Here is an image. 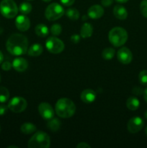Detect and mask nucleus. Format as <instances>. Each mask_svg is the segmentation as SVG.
<instances>
[{
  "mask_svg": "<svg viewBox=\"0 0 147 148\" xmlns=\"http://www.w3.org/2000/svg\"><path fill=\"white\" fill-rule=\"evenodd\" d=\"M113 14L118 20H123L128 17V12L123 6L117 4L113 8Z\"/></svg>",
  "mask_w": 147,
  "mask_h": 148,
  "instance_id": "nucleus-16",
  "label": "nucleus"
},
{
  "mask_svg": "<svg viewBox=\"0 0 147 148\" xmlns=\"http://www.w3.org/2000/svg\"><path fill=\"white\" fill-rule=\"evenodd\" d=\"M8 108L14 113H21L26 109L27 102L22 97H14L12 98L8 103Z\"/></svg>",
  "mask_w": 147,
  "mask_h": 148,
  "instance_id": "nucleus-8",
  "label": "nucleus"
},
{
  "mask_svg": "<svg viewBox=\"0 0 147 148\" xmlns=\"http://www.w3.org/2000/svg\"><path fill=\"white\" fill-rule=\"evenodd\" d=\"M63 7L58 3H52L49 4L45 11V16L49 21H55L60 19L64 14Z\"/></svg>",
  "mask_w": 147,
  "mask_h": 148,
  "instance_id": "nucleus-6",
  "label": "nucleus"
},
{
  "mask_svg": "<svg viewBox=\"0 0 147 148\" xmlns=\"http://www.w3.org/2000/svg\"><path fill=\"white\" fill-rule=\"evenodd\" d=\"M47 127L48 130L53 132H56L59 131L61 127L60 120L57 118H52L51 119L48 120Z\"/></svg>",
  "mask_w": 147,
  "mask_h": 148,
  "instance_id": "nucleus-22",
  "label": "nucleus"
},
{
  "mask_svg": "<svg viewBox=\"0 0 147 148\" xmlns=\"http://www.w3.org/2000/svg\"><path fill=\"white\" fill-rule=\"evenodd\" d=\"M81 40V36L77 34H74V35H72L71 36V41L74 44H76V43H79Z\"/></svg>",
  "mask_w": 147,
  "mask_h": 148,
  "instance_id": "nucleus-31",
  "label": "nucleus"
},
{
  "mask_svg": "<svg viewBox=\"0 0 147 148\" xmlns=\"http://www.w3.org/2000/svg\"><path fill=\"white\" fill-rule=\"evenodd\" d=\"M43 51V47L40 43H34L27 51V53L30 56H39Z\"/></svg>",
  "mask_w": 147,
  "mask_h": 148,
  "instance_id": "nucleus-18",
  "label": "nucleus"
},
{
  "mask_svg": "<svg viewBox=\"0 0 147 148\" xmlns=\"http://www.w3.org/2000/svg\"><path fill=\"white\" fill-rule=\"evenodd\" d=\"M39 114L45 120H50L54 116V110L50 104L46 102H42L38 106Z\"/></svg>",
  "mask_w": 147,
  "mask_h": 148,
  "instance_id": "nucleus-9",
  "label": "nucleus"
},
{
  "mask_svg": "<svg viewBox=\"0 0 147 148\" xmlns=\"http://www.w3.org/2000/svg\"><path fill=\"white\" fill-rule=\"evenodd\" d=\"M7 110H8V106L4 105V104L0 105V116L4 115L7 113Z\"/></svg>",
  "mask_w": 147,
  "mask_h": 148,
  "instance_id": "nucleus-33",
  "label": "nucleus"
},
{
  "mask_svg": "<svg viewBox=\"0 0 147 148\" xmlns=\"http://www.w3.org/2000/svg\"><path fill=\"white\" fill-rule=\"evenodd\" d=\"M61 30L62 27L59 24H54L50 27V33L55 36H59L61 33Z\"/></svg>",
  "mask_w": 147,
  "mask_h": 148,
  "instance_id": "nucleus-27",
  "label": "nucleus"
},
{
  "mask_svg": "<svg viewBox=\"0 0 147 148\" xmlns=\"http://www.w3.org/2000/svg\"><path fill=\"white\" fill-rule=\"evenodd\" d=\"M0 131H1V127H0Z\"/></svg>",
  "mask_w": 147,
  "mask_h": 148,
  "instance_id": "nucleus-47",
  "label": "nucleus"
},
{
  "mask_svg": "<svg viewBox=\"0 0 147 148\" xmlns=\"http://www.w3.org/2000/svg\"><path fill=\"white\" fill-rule=\"evenodd\" d=\"M143 95H144V100H145L146 102L147 103V88L144 90V94H143Z\"/></svg>",
  "mask_w": 147,
  "mask_h": 148,
  "instance_id": "nucleus-37",
  "label": "nucleus"
},
{
  "mask_svg": "<svg viewBox=\"0 0 147 148\" xmlns=\"http://www.w3.org/2000/svg\"><path fill=\"white\" fill-rule=\"evenodd\" d=\"M55 111L59 117L68 119L74 116L76 111V106L71 100L66 98L59 99L55 106Z\"/></svg>",
  "mask_w": 147,
  "mask_h": 148,
  "instance_id": "nucleus-2",
  "label": "nucleus"
},
{
  "mask_svg": "<svg viewBox=\"0 0 147 148\" xmlns=\"http://www.w3.org/2000/svg\"><path fill=\"white\" fill-rule=\"evenodd\" d=\"M6 48L7 51L13 56H21L27 52L28 40L24 35L14 33L7 40Z\"/></svg>",
  "mask_w": 147,
  "mask_h": 148,
  "instance_id": "nucleus-1",
  "label": "nucleus"
},
{
  "mask_svg": "<svg viewBox=\"0 0 147 148\" xmlns=\"http://www.w3.org/2000/svg\"><path fill=\"white\" fill-rule=\"evenodd\" d=\"M118 61L123 64H128L133 59L132 52L127 47H122L118 50L117 53Z\"/></svg>",
  "mask_w": 147,
  "mask_h": 148,
  "instance_id": "nucleus-11",
  "label": "nucleus"
},
{
  "mask_svg": "<svg viewBox=\"0 0 147 148\" xmlns=\"http://www.w3.org/2000/svg\"><path fill=\"white\" fill-rule=\"evenodd\" d=\"M35 32L36 35L39 37L45 38L48 35L49 29L46 25L38 24L36 25L35 28Z\"/></svg>",
  "mask_w": 147,
  "mask_h": 148,
  "instance_id": "nucleus-21",
  "label": "nucleus"
},
{
  "mask_svg": "<svg viewBox=\"0 0 147 148\" xmlns=\"http://www.w3.org/2000/svg\"><path fill=\"white\" fill-rule=\"evenodd\" d=\"M87 19H88L87 16H85V15H84L83 17H82V20H83V21H84V20H87Z\"/></svg>",
  "mask_w": 147,
  "mask_h": 148,
  "instance_id": "nucleus-40",
  "label": "nucleus"
},
{
  "mask_svg": "<svg viewBox=\"0 0 147 148\" xmlns=\"http://www.w3.org/2000/svg\"><path fill=\"white\" fill-rule=\"evenodd\" d=\"M0 81H1V76H0Z\"/></svg>",
  "mask_w": 147,
  "mask_h": 148,
  "instance_id": "nucleus-45",
  "label": "nucleus"
},
{
  "mask_svg": "<svg viewBox=\"0 0 147 148\" xmlns=\"http://www.w3.org/2000/svg\"><path fill=\"white\" fill-rule=\"evenodd\" d=\"M12 64L9 62H4L1 64V69L4 71H9L11 69Z\"/></svg>",
  "mask_w": 147,
  "mask_h": 148,
  "instance_id": "nucleus-30",
  "label": "nucleus"
},
{
  "mask_svg": "<svg viewBox=\"0 0 147 148\" xmlns=\"http://www.w3.org/2000/svg\"><path fill=\"white\" fill-rule=\"evenodd\" d=\"M15 25L20 31H27L30 27V19L25 14H20V15L17 16V18H16Z\"/></svg>",
  "mask_w": 147,
  "mask_h": 148,
  "instance_id": "nucleus-12",
  "label": "nucleus"
},
{
  "mask_svg": "<svg viewBox=\"0 0 147 148\" xmlns=\"http://www.w3.org/2000/svg\"><path fill=\"white\" fill-rule=\"evenodd\" d=\"M76 147L77 148H90L91 146L89 145H88L86 143H84V142H82V143H79V144L76 145Z\"/></svg>",
  "mask_w": 147,
  "mask_h": 148,
  "instance_id": "nucleus-36",
  "label": "nucleus"
},
{
  "mask_svg": "<svg viewBox=\"0 0 147 148\" xmlns=\"http://www.w3.org/2000/svg\"><path fill=\"white\" fill-rule=\"evenodd\" d=\"M11 147H14V148H18V147L17 146H9L8 148H11Z\"/></svg>",
  "mask_w": 147,
  "mask_h": 148,
  "instance_id": "nucleus-41",
  "label": "nucleus"
},
{
  "mask_svg": "<svg viewBox=\"0 0 147 148\" xmlns=\"http://www.w3.org/2000/svg\"><path fill=\"white\" fill-rule=\"evenodd\" d=\"M128 33L125 29L121 27H115L111 29L108 34V39L112 46L120 47L126 43L128 40Z\"/></svg>",
  "mask_w": 147,
  "mask_h": 148,
  "instance_id": "nucleus-3",
  "label": "nucleus"
},
{
  "mask_svg": "<svg viewBox=\"0 0 147 148\" xmlns=\"http://www.w3.org/2000/svg\"><path fill=\"white\" fill-rule=\"evenodd\" d=\"M27 1H32V0H27Z\"/></svg>",
  "mask_w": 147,
  "mask_h": 148,
  "instance_id": "nucleus-46",
  "label": "nucleus"
},
{
  "mask_svg": "<svg viewBox=\"0 0 147 148\" xmlns=\"http://www.w3.org/2000/svg\"><path fill=\"white\" fill-rule=\"evenodd\" d=\"M93 33V27L89 23H84L81 27L80 36L82 38H88L91 37Z\"/></svg>",
  "mask_w": 147,
  "mask_h": 148,
  "instance_id": "nucleus-17",
  "label": "nucleus"
},
{
  "mask_svg": "<svg viewBox=\"0 0 147 148\" xmlns=\"http://www.w3.org/2000/svg\"><path fill=\"white\" fill-rule=\"evenodd\" d=\"M139 100L135 96H131L127 99L126 106L131 111H135L139 108Z\"/></svg>",
  "mask_w": 147,
  "mask_h": 148,
  "instance_id": "nucleus-19",
  "label": "nucleus"
},
{
  "mask_svg": "<svg viewBox=\"0 0 147 148\" xmlns=\"http://www.w3.org/2000/svg\"><path fill=\"white\" fill-rule=\"evenodd\" d=\"M61 2L66 7H70L74 3L75 0H60Z\"/></svg>",
  "mask_w": 147,
  "mask_h": 148,
  "instance_id": "nucleus-34",
  "label": "nucleus"
},
{
  "mask_svg": "<svg viewBox=\"0 0 147 148\" xmlns=\"http://www.w3.org/2000/svg\"><path fill=\"white\" fill-rule=\"evenodd\" d=\"M144 116H145V118L147 119V110H146V111L145 114H144Z\"/></svg>",
  "mask_w": 147,
  "mask_h": 148,
  "instance_id": "nucleus-42",
  "label": "nucleus"
},
{
  "mask_svg": "<svg viewBox=\"0 0 147 148\" xmlns=\"http://www.w3.org/2000/svg\"><path fill=\"white\" fill-rule=\"evenodd\" d=\"M46 47L51 53H60L64 50V43L56 37H50L46 40Z\"/></svg>",
  "mask_w": 147,
  "mask_h": 148,
  "instance_id": "nucleus-7",
  "label": "nucleus"
},
{
  "mask_svg": "<svg viewBox=\"0 0 147 148\" xmlns=\"http://www.w3.org/2000/svg\"><path fill=\"white\" fill-rule=\"evenodd\" d=\"M117 2L120 3V4H122V3H125L128 1V0H115Z\"/></svg>",
  "mask_w": 147,
  "mask_h": 148,
  "instance_id": "nucleus-39",
  "label": "nucleus"
},
{
  "mask_svg": "<svg viewBox=\"0 0 147 148\" xmlns=\"http://www.w3.org/2000/svg\"><path fill=\"white\" fill-rule=\"evenodd\" d=\"M43 1H45V2H49V1H50L51 0H43Z\"/></svg>",
  "mask_w": 147,
  "mask_h": 148,
  "instance_id": "nucleus-43",
  "label": "nucleus"
},
{
  "mask_svg": "<svg viewBox=\"0 0 147 148\" xmlns=\"http://www.w3.org/2000/svg\"><path fill=\"white\" fill-rule=\"evenodd\" d=\"M138 79L141 85H147V70H142L138 75Z\"/></svg>",
  "mask_w": 147,
  "mask_h": 148,
  "instance_id": "nucleus-28",
  "label": "nucleus"
},
{
  "mask_svg": "<svg viewBox=\"0 0 147 148\" xmlns=\"http://www.w3.org/2000/svg\"><path fill=\"white\" fill-rule=\"evenodd\" d=\"M37 130V127L35 125L32 123H24L20 127V131L22 133L25 134H30L33 133L35 132Z\"/></svg>",
  "mask_w": 147,
  "mask_h": 148,
  "instance_id": "nucleus-20",
  "label": "nucleus"
},
{
  "mask_svg": "<svg viewBox=\"0 0 147 148\" xmlns=\"http://www.w3.org/2000/svg\"><path fill=\"white\" fill-rule=\"evenodd\" d=\"M96 92L92 89L84 90L81 93V99L85 103H92L96 99Z\"/></svg>",
  "mask_w": 147,
  "mask_h": 148,
  "instance_id": "nucleus-15",
  "label": "nucleus"
},
{
  "mask_svg": "<svg viewBox=\"0 0 147 148\" xmlns=\"http://www.w3.org/2000/svg\"><path fill=\"white\" fill-rule=\"evenodd\" d=\"M50 145V137L47 133L43 131L35 132L27 143V147L29 148H48Z\"/></svg>",
  "mask_w": 147,
  "mask_h": 148,
  "instance_id": "nucleus-4",
  "label": "nucleus"
},
{
  "mask_svg": "<svg viewBox=\"0 0 147 148\" xmlns=\"http://www.w3.org/2000/svg\"><path fill=\"white\" fill-rule=\"evenodd\" d=\"M113 0H101V4L104 7H109L112 4Z\"/></svg>",
  "mask_w": 147,
  "mask_h": 148,
  "instance_id": "nucleus-35",
  "label": "nucleus"
},
{
  "mask_svg": "<svg viewBox=\"0 0 147 148\" xmlns=\"http://www.w3.org/2000/svg\"><path fill=\"white\" fill-rule=\"evenodd\" d=\"M32 7L31 4L28 2H22L20 4V7H19V11L22 13V14H28L29 13L31 12Z\"/></svg>",
  "mask_w": 147,
  "mask_h": 148,
  "instance_id": "nucleus-25",
  "label": "nucleus"
},
{
  "mask_svg": "<svg viewBox=\"0 0 147 148\" xmlns=\"http://www.w3.org/2000/svg\"><path fill=\"white\" fill-rule=\"evenodd\" d=\"M3 60H4V55H3L2 52L0 51V64H1V63H2Z\"/></svg>",
  "mask_w": 147,
  "mask_h": 148,
  "instance_id": "nucleus-38",
  "label": "nucleus"
},
{
  "mask_svg": "<svg viewBox=\"0 0 147 148\" xmlns=\"http://www.w3.org/2000/svg\"><path fill=\"white\" fill-rule=\"evenodd\" d=\"M133 93L135 95H141L142 94H144V90L142 88H139V87H135V88L133 89Z\"/></svg>",
  "mask_w": 147,
  "mask_h": 148,
  "instance_id": "nucleus-32",
  "label": "nucleus"
},
{
  "mask_svg": "<svg viewBox=\"0 0 147 148\" xmlns=\"http://www.w3.org/2000/svg\"><path fill=\"white\" fill-rule=\"evenodd\" d=\"M104 14V9L102 6L95 4L89 8L87 11L88 17L92 19H99Z\"/></svg>",
  "mask_w": 147,
  "mask_h": 148,
  "instance_id": "nucleus-13",
  "label": "nucleus"
},
{
  "mask_svg": "<svg viewBox=\"0 0 147 148\" xmlns=\"http://www.w3.org/2000/svg\"><path fill=\"white\" fill-rule=\"evenodd\" d=\"M10 98V92L4 87H0V103H4Z\"/></svg>",
  "mask_w": 147,
  "mask_h": 148,
  "instance_id": "nucleus-26",
  "label": "nucleus"
},
{
  "mask_svg": "<svg viewBox=\"0 0 147 148\" xmlns=\"http://www.w3.org/2000/svg\"><path fill=\"white\" fill-rule=\"evenodd\" d=\"M140 10L144 17L147 18V0H143L140 4Z\"/></svg>",
  "mask_w": 147,
  "mask_h": 148,
  "instance_id": "nucleus-29",
  "label": "nucleus"
},
{
  "mask_svg": "<svg viewBox=\"0 0 147 148\" xmlns=\"http://www.w3.org/2000/svg\"><path fill=\"white\" fill-rule=\"evenodd\" d=\"M115 50L112 48H106L102 52V56L105 60H110L115 56Z\"/></svg>",
  "mask_w": 147,
  "mask_h": 148,
  "instance_id": "nucleus-24",
  "label": "nucleus"
},
{
  "mask_svg": "<svg viewBox=\"0 0 147 148\" xmlns=\"http://www.w3.org/2000/svg\"><path fill=\"white\" fill-rule=\"evenodd\" d=\"M66 15L71 20L76 21V20H77L79 18L80 13L76 8H69L66 11Z\"/></svg>",
  "mask_w": 147,
  "mask_h": 148,
  "instance_id": "nucleus-23",
  "label": "nucleus"
},
{
  "mask_svg": "<svg viewBox=\"0 0 147 148\" xmlns=\"http://www.w3.org/2000/svg\"><path fill=\"white\" fill-rule=\"evenodd\" d=\"M19 9L14 0H2L0 3V12L4 17L12 19L17 15Z\"/></svg>",
  "mask_w": 147,
  "mask_h": 148,
  "instance_id": "nucleus-5",
  "label": "nucleus"
},
{
  "mask_svg": "<svg viewBox=\"0 0 147 148\" xmlns=\"http://www.w3.org/2000/svg\"><path fill=\"white\" fill-rule=\"evenodd\" d=\"M144 124V122L141 117L135 116L131 118L128 121L127 128H128V132L130 133L135 134V133L138 132L142 130Z\"/></svg>",
  "mask_w": 147,
  "mask_h": 148,
  "instance_id": "nucleus-10",
  "label": "nucleus"
},
{
  "mask_svg": "<svg viewBox=\"0 0 147 148\" xmlns=\"http://www.w3.org/2000/svg\"><path fill=\"white\" fill-rule=\"evenodd\" d=\"M145 132H146V135H147V127H146V130H145Z\"/></svg>",
  "mask_w": 147,
  "mask_h": 148,
  "instance_id": "nucleus-44",
  "label": "nucleus"
},
{
  "mask_svg": "<svg viewBox=\"0 0 147 148\" xmlns=\"http://www.w3.org/2000/svg\"><path fill=\"white\" fill-rule=\"evenodd\" d=\"M12 67L17 72H23L28 67V62L22 57H17L13 60Z\"/></svg>",
  "mask_w": 147,
  "mask_h": 148,
  "instance_id": "nucleus-14",
  "label": "nucleus"
}]
</instances>
